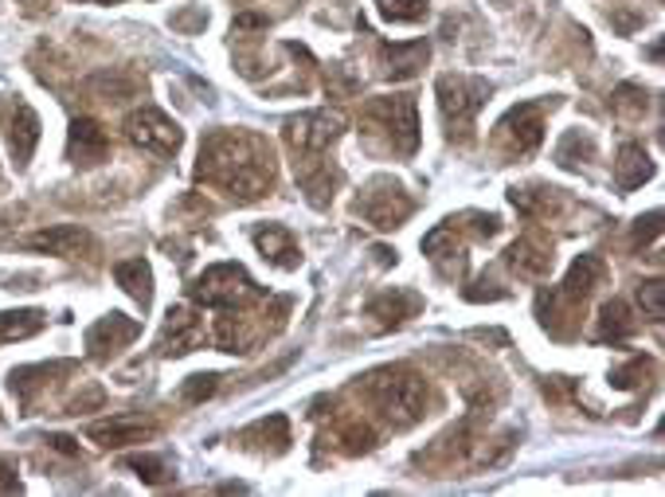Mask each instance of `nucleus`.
I'll return each instance as SVG.
<instances>
[{
	"label": "nucleus",
	"instance_id": "12",
	"mask_svg": "<svg viewBox=\"0 0 665 497\" xmlns=\"http://www.w3.org/2000/svg\"><path fill=\"white\" fill-rule=\"evenodd\" d=\"M67 372H79V365H74V360L27 365V369H16V372L9 377V392L20 400V407H24V412H32V407H36V400L47 396V388H51L59 377H67Z\"/></svg>",
	"mask_w": 665,
	"mask_h": 497
},
{
	"label": "nucleus",
	"instance_id": "6",
	"mask_svg": "<svg viewBox=\"0 0 665 497\" xmlns=\"http://www.w3.org/2000/svg\"><path fill=\"white\" fill-rule=\"evenodd\" d=\"M411 212H415V200L403 193V185L392 181V176H372V181L360 188V196H356V216L380 231L400 228Z\"/></svg>",
	"mask_w": 665,
	"mask_h": 497
},
{
	"label": "nucleus",
	"instance_id": "42",
	"mask_svg": "<svg viewBox=\"0 0 665 497\" xmlns=\"http://www.w3.org/2000/svg\"><path fill=\"white\" fill-rule=\"evenodd\" d=\"M99 4H118V0H99Z\"/></svg>",
	"mask_w": 665,
	"mask_h": 497
},
{
	"label": "nucleus",
	"instance_id": "35",
	"mask_svg": "<svg viewBox=\"0 0 665 497\" xmlns=\"http://www.w3.org/2000/svg\"><path fill=\"white\" fill-rule=\"evenodd\" d=\"M219 388V377L216 372H208V377H188L181 384V400L184 404H200V400H208L211 392Z\"/></svg>",
	"mask_w": 665,
	"mask_h": 497
},
{
	"label": "nucleus",
	"instance_id": "17",
	"mask_svg": "<svg viewBox=\"0 0 665 497\" xmlns=\"http://www.w3.org/2000/svg\"><path fill=\"white\" fill-rule=\"evenodd\" d=\"M157 435L153 419H141V415H114L106 424H91L87 427V439H94L99 447H129V442H146Z\"/></svg>",
	"mask_w": 665,
	"mask_h": 497
},
{
	"label": "nucleus",
	"instance_id": "9",
	"mask_svg": "<svg viewBox=\"0 0 665 497\" xmlns=\"http://www.w3.org/2000/svg\"><path fill=\"white\" fill-rule=\"evenodd\" d=\"M126 138L134 141L137 149H146V153H153V157H173L176 149H181L184 134L164 111H157V106H141V111H134L126 118Z\"/></svg>",
	"mask_w": 665,
	"mask_h": 497
},
{
	"label": "nucleus",
	"instance_id": "38",
	"mask_svg": "<svg viewBox=\"0 0 665 497\" xmlns=\"http://www.w3.org/2000/svg\"><path fill=\"white\" fill-rule=\"evenodd\" d=\"M662 235V212H646V220H634V247Z\"/></svg>",
	"mask_w": 665,
	"mask_h": 497
},
{
	"label": "nucleus",
	"instance_id": "8",
	"mask_svg": "<svg viewBox=\"0 0 665 497\" xmlns=\"http://www.w3.org/2000/svg\"><path fill=\"white\" fill-rule=\"evenodd\" d=\"M341 129H345V118L333 111H310V114H298V118L286 122V146L294 149V157H318L325 153L333 141L341 138Z\"/></svg>",
	"mask_w": 665,
	"mask_h": 497
},
{
	"label": "nucleus",
	"instance_id": "11",
	"mask_svg": "<svg viewBox=\"0 0 665 497\" xmlns=\"http://www.w3.org/2000/svg\"><path fill=\"white\" fill-rule=\"evenodd\" d=\"M208 342V333H204V317L188 305H173L169 317H164V330L157 337V352L161 357H184V352L200 349Z\"/></svg>",
	"mask_w": 665,
	"mask_h": 497
},
{
	"label": "nucleus",
	"instance_id": "15",
	"mask_svg": "<svg viewBox=\"0 0 665 497\" xmlns=\"http://www.w3.org/2000/svg\"><path fill=\"white\" fill-rule=\"evenodd\" d=\"M423 310V298L408 286H392V290H383V294L368 298L365 313L376 322V330H400L403 322H411L415 313Z\"/></svg>",
	"mask_w": 665,
	"mask_h": 497
},
{
	"label": "nucleus",
	"instance_id": "25",
	"mask_svg": "<svg viewBox=\"0 0 665 497\" xmlns=\"http://www.w3.org/2000/svg\"><path fill=\"white\" fill-rule=\"evenodd\" d=\"M114 278H118V286L141 310L153 305V270H149L146 258H122L118 267H114Z\"/></svg>",
	"mask_w": 665,
	"mask_h": 497
},
{
	"label": "nucleus",
	"instance_id": "27",
	"mask_svg": "<svg viewBox=\"0 0 665 497\" xmlns=\"http://www.w3.org/2000/svg\"><path fill=\"white\" fill-rule=\"evenodd\" d=\"M513 208H517L520 216H529V220H540V216H552L560 208V188L552 185H529V188H513L509 193Z\"/></svg>",
	"mask_w": 665,
	"mask_h": 497
},
{
	"label": "nucleus",
	"instance_id": "19",
	"mask_svg": "<svg viewBox=\"0 0 665 497\" xmlns=\"http://www.w3.org/2000/svg\"><path fill=\"white\" fill-rule=\"evenodd\" d=\"M423 255L435 263L438 275H447V278H455L466 270V247H462V240H458L455 223H443V228L431 231L427 240H423Z\"/></svg>",
	"mask_w": 665,
	"mask_h": 497
},
{
	"label": "nucleus",
	"instance_id": "2",
	"mask_svg": "<svg viewBox=\"0 0 665 497\" xmlns=\"http://www.w3.org/2000/svg\"><path fill=\"white\" fill-rule=\"evenodd\" d=\"M360 392H365L368 404H372L392 427L420 424L423 407H427V384H423V377L403 369V365L368 372V377L360 380Z\"/></svg>",
	"mask_w": 665,
	"mask_h": 497
},
{
	"label": "nucleus",
	"instance_id": "21",
	"mask_svg": "<svg viewBox=\"0 0 665 497\" xmlns=\"http://www.w3.org/2000/svg\"><path fill=\"white\" fill-rule=\"evenodd\" d=\"M255 247L263 251L266 263H274L278 270H294L301 263L298 240H294V231L283 228V223H263V228H255Z\"/></svg>",
	"mask_w": 665,
	"mask_h": 497
},
{
	"label": "nucleus",
	"instance_id": "14",
	"mask_svg": "<svg viewBox=\"0 0 665 497\" xmlns=\"http://www.w3.org/2000/svg\"><path fill=\"white\" fill-rule=\"evenodd\" d=\"M141 333V322L137 317H126V313H106L87 330V352L94 360H110L114 352H122L129 342Z\"/></svg>",
	"mask_w": 665,
	"mask_h": 497
},
{
	"label": "nucleus",
	"instance_id": "26",
	"mask_svg": "<svg viewBox=\"0 0 665 497\" xmlns=\"http://www.w3.org/2000/svg\"><path fill=\"white\" fill-rule=\"evenodd\" d=\"M595 153H599V141H595L592 129H567L557 146V165L560 169H584L595 161Z\"/></svg>",
	"mask_w": 665,
	"mask_h": 497
},
{
	"label": "nucleus",
	"instance_id": "7",
	"mask_svg": "<svg viewBox=\"0 0 665 497\" xmlns=\"http://www.w3.org/2000/svg\"><path fill=\"white\" fill-rule=\"evenodd\" d=\"M544 102H520L493 126V146L505 157H529L544 141Z\"/></svg>",
	"mask_w": 665,
	"mask_h": 497
},
{
	"label": "nucleus",
	"instance_id": "37",
	"mask_svg": "<svg viewBox=\"0 0 665 497\" xmlns=\"http://www.w3.org/2000/svg\"><path fill=\"white\" fill-rule=\"evenodd\" d=\"M466 298H470V302H497V298H509V290H505V286H497L493 282V278H478L474 286H470V290H462Z\"/></svg>",
	"mask_w": 665,
	"mask_h": 497
},
{
	"label": "nucleus",
	"instance_id": "18",
	"mask_svg": "<svg viewBox=\"0 0 665 497\" xmlns=\"http://www.w3.org/2000/svg\"><path fill=\"white\" fill-rule=\"evenodd\" d=\"M505 267L513 270L517 278H548V270H552V247H548V240H540V235H520L517 243H509V251H505Z\"/></svg>",
	"mask_w": 665,
	"mask_h": 497
},
{
	"label": "nucleus",
	"instance_id": "16",
	"mask_svg": "<svg viewBox=\"0 0 665 497\" xmlns=\"http://www.w3.org/2000/svg\"><path fill=\"white\" fill-rule=\"evenodd\" d=\"M67 157L82 169L99 165L110 157V134L94 118H74L67 129Z\"/></svg>",
	"mask_w": 665,
	"mask_h": 497
},
{
	"label": "nucleus",
	"instance_id": "10",
	"mask_svg": "<svg viewBox=\"0 0 665 497\" xmlns=\"http://www.w3.org/2000/svg\"><path fill=\"white\" fill-rule=\"evenodd\" d=\"M0 126H4V138H9V153L16 161V169H27V161H32V153L39 146V114L20 94H9V99L0 102Z\"/></svg>",
	"mask_w": 665,
	"mask_h": 497
},
{
	"label": "nucleus",
	"instance_id": "32",
	"mask_svg": "<svg viewBox=\"0 0 665 497\" xmlns=\"http://www.w3.org/2000/svg\"><path fill=\"white\" fill-rule=\"evenodd\" d=\"M376 9L392 24H420L427 16V0H376Z\"/></svg>",
	"mask_w": 665,
	"mask_h": 497
},
{
	"label": "nucleus",
	"instance_id": "36",
	"mask_svg": "<svg viewBox=\"0 0 665 497\" xmlns=\"http://www.w3.org/2000/svg\"><path fill=\"white\" fill-rule=\"evenodd\" d=\"M458 220L470 228V235H474V240H493V235L502 231V220H497L493 212H466V216H458Z\"/></svg>",
	"mask_w": 665,
	"mask_h": 497
},
{
	"label": "nucleus",
	"instance_id": "13",
	"mask_svg": "<svg viewBox=\"0 0 665 497\" xmlns=\"http://www.w3.org/2000/svg\"><path fill=\"white\" fill-rule=\"evenodd\" d=\"M24 247L32 251H47V255H64V258H94L99 243L87 228L79 223H59V228H47V231H36V235H27Z\"/></svg>",
	"mask_w": 665,
	"mask_h": 497
},
{
	"label": "nucleus",
	"instance_id": "1",
	"mask_svg": "<svg viewBox=\"0 0 665 497\" xmlns=\"http://www.w3.org/2000/svg\"><path fill=\"white\" fill-rule=\"evenodd\" d=\"M196 176L204 185H216L236 200L251 204L274 185V149L266 138L246 129H211L200 146Z\"/></svg>",
	"mask_w": 665,
	"mask_h": 497
},
{
	"label": "nucleus",
	"instance_id": "30",
	"mask_svg": "<svg viewBox=\"0 0 665 497\" xmlns=\"http://www.w3.org/2000/svg\"><path fill=\"white\" fill-rule=\"evenodd\" d=\"M126 466L137 470V478L149 482V486H164V482H173V462L164 459V454H129Z\"/></svg>",
	"mask_w": 665,
	"mask_h": 497
},
{
	"label": "nucleus",
	"instance_id": "23",
	"mask_svg": "<svg viewBox=\"0 0 665 497\" xmlns=\"http://www.w3.org/2000/svg\"><path fill=\"white\" fill-rule=\"evenodd\" d=\"M650 176H654L650 153L642 146H634V141H627L619 149V157H615V185H619V193H634V188L646 185Z\"/></svg>",
	"mask_w": 665,
	"mask_h": 497
},
{
	"label": "nucleus",
	"instance_id": "40",
	"mask_svg": "<svg viewBox=\"0 0 665 497\" xmlns=\"http://www.w3.org/2000/svg\"><path fill=\"white\" fill-rule=\"evenodd\" d=\"M47 447H51L55 454H67V459H79V442L67 439V435H47Z\"/></svg>",
	"mask_w": 665,
	"mask_h": 497
},
{
	"label": "nucleus",
	"instance_id": "3",
	"mask_svg": "<svg viewBox=\"0 0 665 497\" xmlns=\"http://www.w3.org/2000/svg\"><path fill=\"white\" fill-rule=\"evenodd\" d=\"M365 138L372 146L376 138H383V146L392 149L395 157H411L420 149V111L411 94H392V99H372L360 114Z\"/></svg>",
	"mask_w": 665,
	"mask_h": 497
},
{
	"label": "nucleus",
	"instance_id": "34",
	"mask_svg": "<svg viewBox=\"0 0 665 497\" xmlns=\"http://www.w3.org/2000/svg\"><path fill=\"white\" fill-rule=\"evenodd\" d=\"M662 294H665L662 278H650V282H642V286H639V302H642V310H646L650 322H662V317H665Z\"/></svg>",
	"mask_w": 665,
	"mask_h": 497
},
{
	"label": "nucleus",
	"instance_id": "5",
	"mask_svg": "<svg viewBox=\"0 0 665 497\" xmlns=\"http://www.w3.org/2000/svg\"><path fill=\"white\" fill-rule=\"evenodd\" d=\"M435 94H438V111H443L450 138L458 134V141H470L474 118L485 102H490L493 86L485 83V79H474V74H443L435 83Z\"/></svg>",
	"mask_w": 665,
	"mask_h": 497
},
{
	"label": "nucleus",
	"instance_id": "24",
	"mask_svg": "<svg viewBox=\"0 0 665 497\" xmlns=\"http://www.w3.org/2000/svg\"><path fill=\"white\" fill-rule=\"evenodd\" d=\"M634 330H639V322H634V313H630V305L622 302V298H611V302L599 310V325H595V342H627V337H634Z\"/></svg>",
	"mask_w": 665,
	"mask_h": 497
},
{
	"label": "nucleus",
	"instance_id": "33",
	"mask_svg": "<svg viewBox=\"0 0 665 497\" xmlns=\"http://www.w3.org/2000/svg\"><path fill=\"white\" fill-rule=\"evenodd\" d=\"M650 372H654V360H650V357H630V365H622V369L611 372V384L615 388H639Z\"/></svg>",
	"mask_w": 665,
	"mask_h": 497
},
{
	"label": "nucleus",
	"instance_id": "29",
	"mask_svg": "<svg viewBox=\"0 0 665 497\" xmlns=\"http://www.w3.org/2000/svg\"><path fill=\"white\" fill-rule=\"evenodd\" d=\"M134 91H137L134 79H122V74H110V71L94 74L91 83H87V94H91V99H102V102H126V99H134Z\"/></svg>",
	"mask_w": 665,
	"mask_h": 497
},
{
	"label": "nucleus",
	"instance_id": "4",
	"mask_svg": "<svg viewBox=\"0 0 665 497\" xmlns=\"http://www.w3.org/2000/svg\"><path fill=\"white\" fill-rule=\"evenodd\" d=\"M188 298L196 305H208V310L239 313L243 305L259 302V298H266V294H263V286L246 275L239 263H216V267H208L188 286Z\"/></svg>",
	"mask_w": 665,
	"mask_h": 497
},
{
	"label": "nucleus",
	"instance_id": "41",
	"mask_svg": "<svg viewBox=\"0 0 665 497\" xmlns=\"http://www.w3.org/2000/svg\"><path fill=\"white\" fill-rule=\"evenodd\" d=\"M16 4H24V12H44L51 0H16Z\"/></svg>",
	"mask_w": 665,
	"mask_h": 497
},
{
	"label": "nucleus",
	"instance_id": "22",
	"mask_svg": "<svg viewBox=\"0 0 665 497\" xmlns=\"http://www.w3.org/2000/svg\"><path fill=\"white\" fill-rule=\"evenodd\" d=\"M431 47L423 39L415 44H383L380 47V59H383V74L392 79V83H403V79H415L427 63Z\"/></svg>",
	"mask_w": 665,
	"mask_h": 497
},
{
	"label": "nucleus",
	"instance_id": "20",
	"mask_svg": "<svg viewBox=\"0 0 665 497\" xmlns=\"http://www.w3.org/2000/svg\"><path fill=\"white\" fill-rule=\"evenodd\" d=\"M236 439L239 447H251L259 454H283L290 451V424H286V415H266L259 424L243 427Z\"/></svg>",
	"mask_w": 665,
	"mask_h": 497
},
{
	"label": "nucleus",
	"instance_id": "31",
	"mask_svg": "<svg viewBox=\"0 0 665 497\" xmlns=\"http://www.w3.org/2000/svg\"><path fill=\"white\" fill-rule=\"evenodd\" d=\"M646 106H650V94H646V86H639V83H622V86H615V94H611V111L619 114V118H642L646 114Z\"/></svg>",
	"mask_w": 665,
	"mask_h": 497
},
{
	"label": "nucleus",
	"instance_id": "39",
	"mask_svg": "<svg viewBox=\"0 0 665 497\" xmlns=\"http://www.w3.org/2000/svg\"><path fill=\"white\" fill-rule=\"evenodd\" d=\"M20 478H16V462L0 454V494H16Z\"/></svg>",
	"mask_w": 665,
	"mask_h": 497
},
{
	"label": "nucleus",
	"instance_id": "28",
	"mask_svg": "<svg viewBox=\"0 0 665 497\" xmlns=\"http://www.w3.org/2000/svg\"><path fill=\"white\" fill-rule=\"evenodd\" d=\"M44 325H47V313H39V310H9V313H0V345L27 342V337H36Z\"/></svg>",
	"mask_w": 665,
	"mask_h": 497
}]
</instances>
